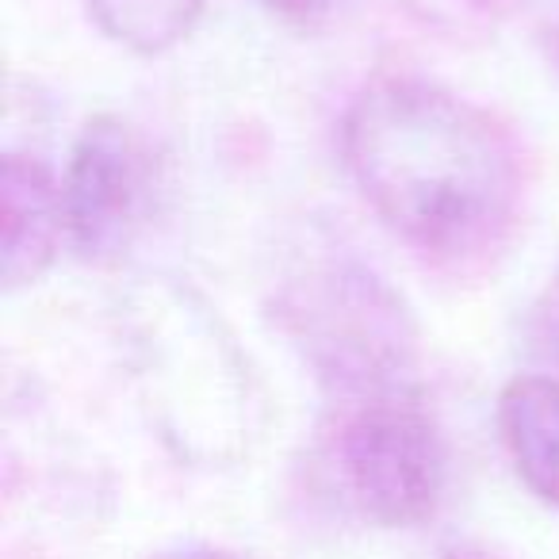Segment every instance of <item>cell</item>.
I'll return each mask as SVG.
<instances>
[{
	"instance_id": "12",
	"label": "cell",
	"mask_w": 559,
	"mask_h": 559,
	"mask_svg": "<svg viewBox=\"0 0 559 559\" xmlns=\"http://www.w3.org/2000/svg\"><path fill=\"white\" fill-rule=\"evenodd\" d=\"M556 66H559V32H556Z\"/></svg>"
},
{
	"instance_id": "3",
	"label": "cell",
	"mask_w": 559,
	"mask_h": 559,
	"mask_svg": "<svg viewBox=\"0 0 559 559\" xmlns=\"http://www.w3.org/2000/svg\"><path fill=\"white\" fill-rule=\"evenodd\" d=\"M134 311V368L165 437L203 464L238 456L249 388L218 319L180 288H154Z\"/></svg>"
},
{
	"instance_id": "10",
	"label": "cell",
	"mask_w": 559,
	"mask_h": 559,
	"mask_svg": "<svg viewBox=\"0 0 559 559\" xmlns=\"http://www.w3.org/2000/svg\"><path fill=\"white\" fill-rule=\"evenodd\" d=\"M154 559H234L230 551H215V548H177V551H162Z\"/></svg>"
},
{
	"instance_id": "7",
	"label": "cell",
	"mask_w": 559,
	"mask_h": 559,
	"mask_svg": "<svg viewBox=\"0 0 559 559\" xmlns=\"http://www.w3.org/2000/svg\"><path fill=\"white\" fill-rule=\"evenodd\" d=\"M498 433L528 495L559 510V380L513 376L498 395Z\"/></svg>"
},
{
	"instance_id": "4",
	"label": "cell",
	"mask_w": 559,
	"mask_h": 559,
	"mask_svg": "<svg viewBox=\"0 0 559 559\" xmlns=\"http://www.w3.org/2000/svg\"><path fill=\"white\" fill-rule=\"evenodd\" d=\"M334 472L365 521L414 528L441 506L449 456L426 406L411 391H399L353 403L334 437Z\"/></svg>"
},
{
	"instance_id": "8",
	"label": "cell",
	"mask_w": 559,
	"mask_h": 559,
	"mask_svg": "<svg viewBox=\"0 0 559 559\" xmlns=\"http://www.w3.org/2000/svg\"><path fill=\"white\" fill-rule=\"evenodd\" d=\"M85 12L116 47L139 58H157L195 32L203 0H85Z\"/></svg>"
},
{
	"instance_id": "6",
	"label": "cell",
	"mask_w": 559,
	"mask_h": 559,
	"mask_svg": "<svg viewBox=\"0 0 559 559\" xmlns=\"http://www.w3.org/2000/svg\"><path fill=\"white\" fill-rule=\"evenodd\" d=\"M66 238L62 180L32 154L0 162V284L4 292L32 288L55 264Z\"/></svg>"
},
{
	"instance_id": "5",
	"label": "cell",
	"mask_w": 559,
	"mask_h": 559,
	"mask_svg": "<svg viewBox=\"0 0 559 559\" xmlns=\"http://www.w3.org/2000/svg\"><path fill=\"white\" fill-rule=\"evenodd\" d=\"M146 195L150 165L139 134L119 116H93L62 173L66 241L85 261H111L142 226Z\"/></svg>"
},
{
	"instance_id": "9",
	"label": "cell",
	"mask_w": 559,
	"mask_h": 559,
	"mask_svg": "<svg viewBox=\"0 0 559 559\" xmlns=\"http://www.w3.org/2000/svg\"><path fill=\"white\" fill-rule=\"evenodd\" d=\"M253 4L276 24L292 27L299 35H314L334 24L349 0H253Z\"/></svg>"
},
{
	"instance_id": "11",
	"label": "cell",
	"mask_w": 559,
	"mask_h": 559,
	"mask_svg": "<svg viewBox=\"0 0 559 559\" xmlns=\"http://www.w3.org/2000/svg\"><path fill=\"white\" fill-rule=\"evenodd\" d=\"M444 559H490L487 551H479V548H452Z\"/></svg>"
},
{
	"instance_id": "2",
	"label": "cell",
	"mask_w": 559,
	"mask_h": 559,
	"mask_svg": "<svg viewBox=\"0 0 559 559\" xmlns=\"http://www.w3.org/2000/svg\"><path fill=\"white\" fill-rule=\"evenodd\" d=\"M272 314L322 388L349 403L411 391L418 326L383 272L345 249L307 253L276 284Z\"/></svg>"
},
{
	"instance_id": "1",
	"label": "cell",
	"mask_w": 559,
	"mask_h": 559,
	"mask_svg": "<svg viewBox=\"0 0 559 559\" xmlns=\"http://www.w3.org/2000/svg\"><path fill=\"white\" fill-rule=\"evenodd\" d=\"M342 162L372 215L441 261L498 246L521 203L510 131L437 81L383 78L357 93L342 119Z\"/></svg>"
}]
</instances>
